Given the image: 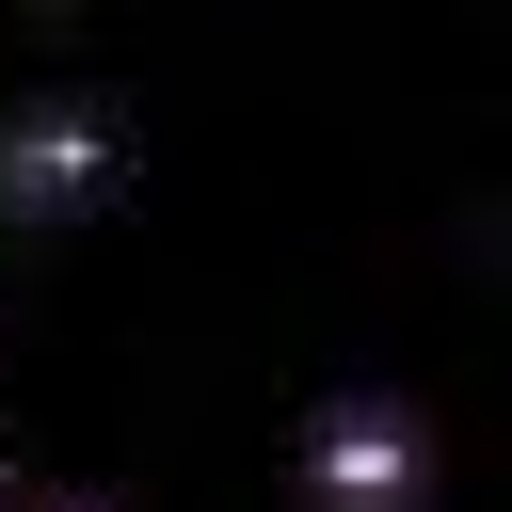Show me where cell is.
Segmentation results:
<instances>
[{"label": "cell", "mask_w": 512, "mask_h": 512, "mask_svg": "<svg viewBox=\"0 0 512 512\" xmlns=\"http://www.w3.org/2000/svg\"><path fill=\"white\" fill-rule=\"evenodd\" d=\"M32 512H112V496H32Z\"/></svg>", "instance_id": "3957f363"}, {"label": "cell", "mask_w": 512, "mask_h": 512, "mask_svg": "<svg viewBox=\"0 0 512 512\" xmlns=\"http://www.w3.org/2000/svg\"><path fill=\"white\" fill-rule=\"evenodd\" d=\"M96 176V112H32V128H0V208H64Z\"/></svg>", "instance_id": "7a4b0ae2"}, {"label": "cell", "mask_w": 512, "mask_h": 512, "mask_svg": "<svg viewBox=\"0 0 512 512\" xmlns=\"http://www.w3.org/2000/svg\"><path fill=\"white\" fill-rule=\"evenodd\" d=\"M432 496V432L400 400H336L304 432V512H416Z\"/></svg>", "instance_id": "6da1fadb"}]
</instances>
